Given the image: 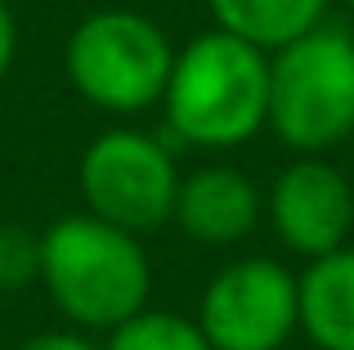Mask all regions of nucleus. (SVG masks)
<instances>
[{"mask_svg":"<svg viewBox=\"0 0 354 350\" xmlns=\"http://www.w3.org/2000/svg\"><path fill=\"white\" fill-rule=\"evenodd\" d=\"M36 279L63 319L90 333H113L117 324L148 310L153 265L139 247V234L77 211L59 216L36 238Z\"/></svg>","mask_w":354,"mask_h":350,"instance_id":"1","label":"nucleus"},{"mask_svg":"<svg viewBox=\"0 0 354 350\" xmlns=\"http://www.w3.org/2000/svg\"><path fill=\"white\" fill-rule=\"evenodd\" d=\"M166 126L193 149H238L269 126V54L229 32H202L175 50Z\"/></svg>","mask_w":354,"mask_h":350,"instance_id":"2","label":"nucleus"},{"mask_svg":"<svg viewBox=\"0 0 354 350\" xmlns=\"http://www.w3.org/2000/svg\"><path fill=\"white\" fill-rule=\"evenodd\" d=\"M269 126L301 158L354 135V36L319 23L269 59Z\"/></svg>","mask_w":354,"mask_h":350,"instance_id":"3","label":"nucleus"},{"mask_svg":"<svg viewBox=\"0 0 354 350\" xmlns=\"http://www.w3.org/2000/svg\"><path fill=\"white\" fill-rule=\"evenodd\" d=\"M175 50L166 32L135 9H99L72 27L63 45L68 81L86 104L130 117L162 104Z\"/></svg>","mask_w":354,"mask_h":350,"instance_id":"4","label":"nucleus"},{"mask_svg":"<svg viewBox=\"0 0 354 350\" xmlns=\"http://www.w3.org/2000/svg\"><path fill=\"white\" fill-rule=\"evenodd\" d=\"M81 198L86 211L126 234H144L175 216L180 171L162 140L144 131H104L81 153Z\"/></svg>","mask_w":354,"mask_h":350,"instance_id":"5","label":"nucleus"},{"mask_svg":"<svg viewBox=\"0 0 354 350\" xmlns=\"http://www.w3.org/2000/svg\"><path fill=\"white\" fill-rule=\"evenodd\" d=\"M198 328L211 350H278L301 328L296 274L269 256H242L207 283Z\"/></svg>","mask_w":354,"mask_h":350,"instance_id":"6","label":"nucleus"},{"mask_svg":"<svg viewBox=\"0 0 354 350\" xmlns=\"http://www.w3.org/2000/svg\"><path fill=\"white\" fill-rule=\"evenodd\" d=\"M265 211H269L274 234L296 256L319 261V256L346 247V238L354 229V189L332 162L296 158L269 184Z\"/></svg>","mask_w":354,"mask_h":350,"instance_id":"7","label":"nucleus"},{"mask_svg":"<svg viewBox=\"0 0 354 350\" xmlns=\"http://www.w3.org/2000/svg\"><path fill=\"white\" fill-rule=\"evenodd\" d=\"M260 202L256 184L247 180L234 167H198L193 175L180 180V193H175V216L180 229L193 238V243L207 247H229L238 238H247L256 229Z\"/></svg>","mask_w":354,"mask_h":350,"instance_id":"8","label":"nucleus"},{"mask_svg":"<svg viewBox=\"0 0 354 350\" xmlns=\"http://www.w3.org/2000/svg\"><path fill=\"white\" fill-rule=\"evenodd\" d=\"M296 301H301V333L319 350H354V247L310 261L296 274Z\"/></svg>","mask_w":354,"mask_h":350,"instance_id":"9","label":"nucleus"},{"mask_svg":"<svg viewBox=\"0 0 354 350\" xmlns=\"http://www.w3.org/2000/svg\"><path fill=\"white\" fill-rule=\"evenodd\" d=\"M220 32L274 54L323 23L332 0H207Z\"/></svg>","mask_w":354,"mask_h":350,"instance_id":"10","label":"nucleus"},{"mask_svg":"<svg viewBox=\"0 0 354 350\" xmlns=\"http://www.w3.org/2000/svg\"><path fill=\"white\" fill-rule=\"evenodd\" d=\"M104 350H211L198 319L166 315V310H139L135 319L108 333Z\"/></svg>","mask_w":354,"mask_h":350,"instance_id":"11","label":"nucleus"},{"mask_svg":"<svg viewBox=\"0 0 354 350\" xmlns=\"http://www.w3.org/2000/svg\"><path fill=\"white\" fill-rule=\"evenodd\" d=\"M36 274V238L18 225H0V288L14 292Z\"/></svg>","mask_w":354,"mask_h":350,"instance_id":"12","label":"nucleus"},{"mask_svg":"<svg viewBox=\"0 0 354 350\" xmlns=\"http://www.w3.org/2000/svg\"><path fill=\"white\" fill-rule=\"evenodd\" d=\"M18 350H104V346H95L81 333H36V337H27Z\"/></svg>","mask_w":354,"mask_h":350,"instance_id":"13","label":"nucleus"},{"mask_svg":"<svg viewBox=\"0 0 354 350\" xmlns=\"http://www.w3.org/2000/svg\"><path fill=\"white\" fill-rule=\"evenodd\" d=\"M14 50H18V27H14V14H9V5L0 0V77H5L9 63H14Z\"/></svg>","mask_w":354,"mask_h":350,"instance_id":"14","label":"nucleus"},{"mask_svg":"<svg viewBox=\"0 0 354 350\" xmlns=\"http://www.w3.org/2000/svg\"><path fill=\"white\" fill-rule=\"evenodd\" d=\"M350 14H354V0H350Z\"/></svg>","mask_w":354,"mask_h":350,"instance_id":"15","label":"nucleus"}]
</instances>
